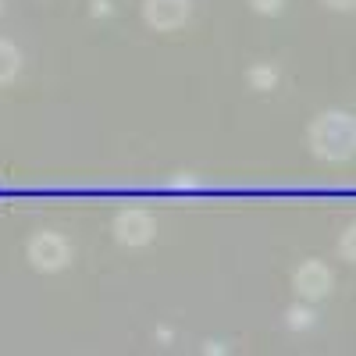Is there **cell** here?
I'll return each mask as SVG.
<instances>
[{
  "mask_svg": "<svg viewBox=\"0 0 356 356\" xmlns=\"http://www.w3.org/2000/svg\"><path fill=\"white\" fill-rule=\"evenodd\" d=\"M29 257H33L36 267H47V271H50V267H61L68 260V246H65L61 235L43 232V235L33 239V246H29Z\"/></svg>",
  "mask_w": 356,
  "mask_h": 356,
  "instance_id": "6da1fadb",
  "label": "cell"
},
{
  "mask_svg": "<svg viewBox=\"0 0 356 356\" xmlns=\"http://www.w3.org/2000/svg\"><path fill=\"white\" fill-rule=\"evenodd\" d=\"M143 11L154 29H175L186 18V0H146Z\"/></svg>",
  "mask_w": 356,
  "mask_h": 356,
  "instance_id": "7a4b0ae2",
  "label": "cell"
},
{
  "mask_svg": "<svg viewBox=\"0 0 356 356\" xmlns=\"http://www.w3.org/2000/svg\"><path fill=\"white\" fill-rule=\"evenodd\" d=\"M154 235V221L146 218V214H139V211H129V214H122L118 218V239L122 243H132V246H139V243H146Z\"/></svg>",
  "mask_w": 356,
  "mask_h": 356,
  "instance_id": "3957f363",
  "label": "cell"
},
{
  "mask_svg": "<svg viewBox=\"0 0 356 356\" xmlns=\"http://www.w3.org/2000/svg\"><path fill=\"white\" fill-rule=\"evenodd\" d=\"M15 68H18V54H15V47L0 40V82L11 79V75H15Z\"/></svg>",
  "mask_w": 356,
  "mask_h": 356,
  "instance_id": "277c9868",
  "label": "cell"
}]
</instances>
